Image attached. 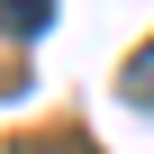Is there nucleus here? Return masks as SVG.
Segmentation results:
<instances>
[{
  "mask_svg": "<svg viewBox=\"0 0 154 154\" xmlns=\"http://www.w3.org/2000/svg\"><path fill=\"white\" fill-rule=\"evenodd\" d=\"M54 18V0H0V36H36Z\"/></svg>",
  "mask_w": 154,
  "mask_h": 154,
  "instance_id": "f257e3e1",
  "label": "nucleus"
},
{
  "mask_svg": "<svg viewBox=\"0 0 154 154\" xmlns=\"http://www.w3.org/2000/svg\"><path fill=\"white\" fill-rule=\"evenodd\" d=\"M127 100H136V109H154V45L127 63Z\"/></svg>",
  "mask_w": 154,
  "mask_h": 154,
  "instance_id": "f03ea898",
  "label": "nucleus"
}]
</instances>
